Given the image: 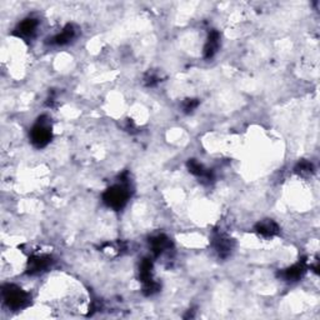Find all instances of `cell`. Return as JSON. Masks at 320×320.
<instances>
[{"label":"cell","instance_id":"cell-10","mask_svg":"<svg viewBox=\"0 0 320 320\" xmlns=\"http://www.w3.org/2000/svg\"><path fill=\"white\" fill-rule=\"evenodd\" d=\"M219 40H220V34H219L217 30L210 32L205 47H204V57L207 59L214 57L219 48Z\"/></svg>","mask_w":320,"mask_h":320},{"label":"cell","instance_id":"cell-5","mask_svg":"<svg viewBox=\"0 0 320 320\" xmlns=\"http://www.w3.org/2000/svg\"><path fill=\"white\" fill-rule=\"evenodd\" d=\"M305 271H307L305 262H300L291 265L290 268L283 270L282 273H280V277L284 280H286V282H296V280L302 279V277L304 275Z\"/></svg>","mask_w":320,"mask_h":320},{"label":"cell","instance_id":"cell-9","mask_svg":"<svg viewBox=\"0 0 320 320\" xmlns=\"http://www.w3.org/2000/svg\"><path fill=\"white\" fill-rule=\"evenodd\" d=\"M75 36V30L72 25H68V27L64 28L60 33H58L57 35L53 36L50 39V44L53 45H65L68 44L70 40H73Z\"/></svg>","mask_w":320,"mask_h":320},{"label":"cell","instance_id":"cell-14","mask_svg":"<svg viewBox=\"0 0 320 320\" xmlns=\"http://www.w3.org/2000/svg\"><path fill=\"white\" fill-rule=\"evenodd\" d=\"M313 164L309 162H300L295 167V173L302 174V175H309V174L313 173Z\"/></svg>","mask_w":320,"mask_h":320},{"label":"cell","instance_id":"cell-4","mask_svg":"<svg viewBox=\"0 0 320 320\" xmlns=\"http://www.w3.org/2000/svg\"><path fill=\"white\" fill-rule=\"evenodd\" d=\"M52 264V259L48 255H34L28 262V273L34 275L40 274Z\"/></svg>","mask_w":320,"mask_h":320},{"label":"cell","instance_id":"cell-2","mask_svg":"<svg viewBox=\"0 0 320 320\" xmlns=\"http://www.w3.org/2000/svg\"><path fill=\"white\" fill-rule=\"evenodd\" d=\"M3 299L10 309L19 310L29 304L30 295L23 289L15 285H7L3 288Z\"/></svg>","mask_w":320,"mask_h":320},{"label":"cell","instance_id":"cell-7","mask_svg":"<svg viewBox=\"0 0 320 320\" xmlns=\"http://www.w3.org/2000/svg\"><path fill=\"white\" fill-rule=\"evenodd\" d=\"M150 246L154 254H155L156 257H159V255H162L163 253L169 250L170 246H172V243H170L169 238L160 234V235H156V237L151 238Z\"/></svg>","mask_w":320,"mask_h":320},{"label":"cell","instance_id":"cell-6","mask_svg":"<svg viewBox=\"0 0 320 320\" xmlns=\"http://www.w3.org/2000/svg\"><path fill=\"white\" fill-rule=\"evenodd\" d=\"M38 20L33 18H28L24 19L20 24L16 28V34L21 38H32L33 35L36 33V29H38Z\"/></svg>","mask_w":320,"mask_h":320},{"label":"cell","instance_id":"cell-3","mask_svg":"<svg viewBox=\"0 0 320 320\" xmlns=\"http://www.w3.org/2000/svg\"><path fill=\"white\" fill-rule=\"evenodd\" d=\"M30 139L36 148H44L52 140V126L45 117L39 118L38 123L33 126Z\"/></svg>","mask_w":320,"mask_h":320},{"label":"cell","instance_id":"cell-8","mask_svg":"<svg viewBox=\"0 0 320 320\" xmlns=\"http://www.w3.org/2000/svg\"><path fill=\"white\" fill-rule=\"evenodd\" d=\"M255 232L264 238H271L279 233V226L273 220H263L257 224Z\"/></svg>","mask_w":320,"mask_h":320},{"label":"cell","instance_id":"cell-12","mask_svg":"<svg viewBox=\"0 0 320 320\" xmlns=\"http://www.w3.org/2000/svg\"><path fill=\"white\" fill-rule=\"evenodd\" d=\"M214 248L221 258H226L230 254V252L233 250V243L229 238L220 235L214 241Z\"/></svg>","mask_w":320,"mask_h":320},{"label":"cell","instance_id":"cell-1","mask_svg":"<svg viewBox=\"0 0 320 320\" xmlns=\"http://www.w3.org/2000/svg\"><path fill=\"white\" fill-rule=\"evenodd\" d=\"M125 176V174H124ZM124 176H122V180L120 184L114 185V187L109 188L103 195L104 203L106 204L109 208L114 210H120L125 207V204L128 203V199L130 196V190H129V181L128 179H125Z\"/></svg>","mask_w":320,"mask_h":320},{"label":"cell","instance_id":"cell-13","mask_svg":"<svg viewBox=\"0 0 320 320\" xmlns=\"http://www.w3.org/2000/svg\"><path fill=\"white\" fill-rule=\"evenodd\" d=\"M140 279H142L143 284L154 280L153 263H151L149 259H144L142 262V264H140Z\"/></svg>","mask_w":320,"mask_h":320},{"label":"cell","instance_id":"cell-11","mask_svg":"<svg viewBox=\"0 0 320 320\" xmlns=\"http://www.w3.org/2000/svg\"><path fill=\"white\" fill-rule=\"evenodd\" d=\"M188 169H189L190 173L194 174L195 176H199V178H201L203 180L210 181L213 179L210 170L205 169L203 164H200V163L196 162V160H194V159H192V160H189V162H188Z\"/></svg>","mask_w":320,"mask_h":320},{"label":"cell","instance_id":"cell-15","mask_svg":"<svg viewBox=\"0 0 320 320\" xmlns=\"http://www.w3.org/2000/svg\"><path fill=\"white\" fill-rule=\"evenodd\" d=\"M199 102L196 99H187L183 103V110L185 113H192L194 109L198 108Z\"/></svg>","mask_w":320,"mask_h":320}]
</instances>
